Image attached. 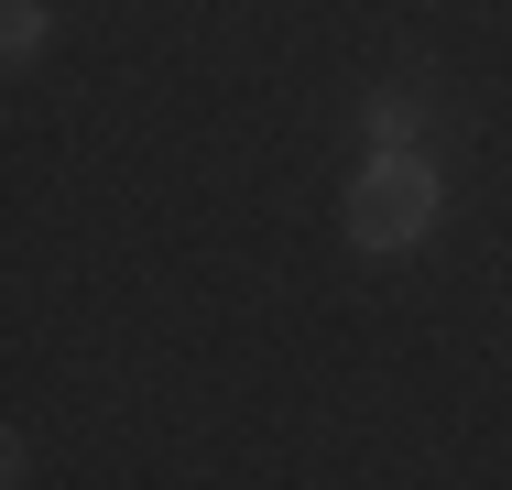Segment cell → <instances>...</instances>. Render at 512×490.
Wrapping results in <instances>:
<instances>
[{
    "mask_svg": "<svg viewBox=\"0 0 512 490\" xmlns=\"http://www.w3.org/2000/svg\"><path fill=\"white\" fill-rule=\"evenodd\" d=\"M44 33H55V11H44V0H0V44H11V66H22V55H44Z\"/></svg>",
    "mask_w": 512,
    "mask_h": 490,
    "instance_id": "obj_3",
    "label": "cell"
},
{
    "mask_svg": "<svg viewBox=\"0 0 512 490\" xmlns=\"http://www.w3.org/2000/svg\"><path fill=\"white\" fill-rule=\"evenodd\" d=\"M338 218H349L360 251H414V240L447 218V186H436L425 153H371V164L349 175V196H338Z\"/></svg>",
    "mask_w": 512,
    "mask_h": 490,
    "instance_id": "obj_1",
    "label": "cell"
},
{
    "mask_svg": "<svg viewBox=\"0 0 512 490\" xmlns=\"http://www.w3.org/2000/svg\"><path fill=\"white\" fill-rule=\"evenodd\" d=\"M360 131H371L382 153H414V142H425V98L414 88H371L360 98Z\"/></svg>",
    "mask_w": 512,
    "mask_h": 490,
    "instance_id": "obj_2",
    "label": "cell"
}]
</instances>
